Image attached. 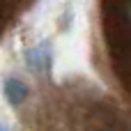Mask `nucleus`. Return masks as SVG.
Here are the masks:
<instances>
[{
    "label": "nucleus",
    "mask_w": 131,
    "mask_h": 131,
    "mask_svg": "<svg viewBox=\"0 0 131 131\" xmlns=\"http://www.w3.org/2000/svg\"><path fill=\"white\" fill-rule=\"evenodd\" d=\"M99 16L113 78L131 101V0H101Z\"/></svg>",
    "instance_id": "f257e3e1"
},
{
    "label": "nucleus",
    "mask_w": 131,
    "mask_h": 131,
    "mask_svg": "<svg viewBox=\"0 0 131 131\" xmlns=\"http://www.w3.org/2000/svg\"><path fill=\"white\" fill-rule=\"evenodd\" d=\"M25 60H28V67H30L35 74L48 71V69H51V48H48V44L28 48V51H25Z\"/></svg>",
    "instance_id": "f03ea898"
},
{
    "label": "nucleus",
    "mask_w": 131,
    "mask_h": 131,
    "mask_svg": "<svg viewBox=\"0 0 131 131\" xmlns=\"http://www.w3.org/2000/svg\"><path fill=\"white\" fill-rule=\"evenodd\" d=\"M2 92H5V97H7V101L12 104V106H18L25 97H28V88H25V83H21V81H16V78H9V81H5V88H2Z\"/></svg>",
    "instance_id": "7ed1b4c3"
},
{
    "label": "nucleus",
    "mask_w": 131,
    "mask_h": 131,
    "mask_svg": "<svg viewBox=\"0 0 131 131\" xmlns=\"http://www.w3.org/2000/svg\"><path fill=\"white\" fill-rule=\"evenodd\" d=\"M0 131H7V129H5V127H2V124H0Z\"/></svg>",
    "instance_id": "20e7f679"
}]
</instances>
